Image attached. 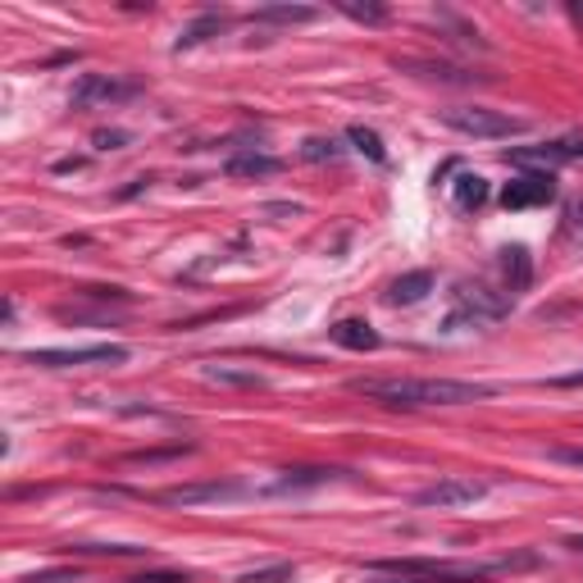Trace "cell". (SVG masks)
I'll use <instances>...</instances> for the list:
<instances>
[{
    "instance_id": "6da1fadb",
    "label": "cell",
    "mask_w": 583,
    "mask_h": 583,
    "mask_svg": "<svg viewBox=\"0 0 583 583\" xmlns=\"http://www.w3.org/2000/svg\"><path fill=\"white\" fill-rule=\"evenodd\" d=\"M356 397L378 401L388 411H428V405H470L488 401L493 384H465V378H351Z\"/></svg>"
},
{
    "instance_id": "7a4b0ae2",
    "label": "cell",
    "mask_w": 583,
    "mask_h": 583,
    "mask_svg": "<svg viewBox=\"0 0 583 583\" xmlns=\"http://www.w3.org/2000/svg\"><path fill=\"white\" fill-rule=\"evenodd\" d=\"M515 566H534V556H506V561H428V556H388V561H369V583H484L497 570H515Z\"/></svg>"
},
{
    "instance_id": "3957f363",
    "label": "cell",
    "mask_w": 583,
    "mask_h": 583,
    "mask_svg": "<svg viewBox=\"0 0 583 583\" xmlns=\"http://www.w3.org/2000/svg\"><path fill=\"white\" fill-rule=\"evenodd\" d=\"M447 129L465 133V137H484V142H497V137H515L524 133L529 123L515 119V114H501V110H488V106H456L442 114Z\"/></svg>"
},
{
    "instance_id": "277c9868",
    "label": "cell",
    "mask_w": 583,
    "mask_h": 583,
    "mask_svg": "<svg viewBox=\"0 0 583 583\" xmlns=\"http://www.w3.org/2000/svg\"><path fill=\"white\" fill-rule=\"evenodd\" d=\"M129 361V347L119 342H96V347H46L28 351V365L41 369H73V365H123Z\"/></svg>"
},
{
    "instance_id": "5b68a950",
    "label": "cell",
    "mask_w": 583,
    "mask_h": 583,
    "mask_svg": "<svg viewBox=\"0 0 583 583\" xmlns=\"http://www.w3.org/2000/svg\"><path fill=\"white\" fill-rule=\"evenodd\" d=\"M142 87L129 78H110V73H83L78 87H73V110H100V106H119V100H133Z\"/></svg>"
},
{
    "instance_id": "8992f818",
    "label": "cell",
    "mask_w": 583,
    "mask_h": 583,
    "mask_svg": "<svg viewBox=\"0 0 583 583\" xmlns=\"http://www.w3.org/2000/svg\"><path fill=\"white\" fill-rule=\"evenodd\" d=\"M506 311H511V301H501V296H493L488 288H461L456 292V311L447 315V328L456 333L461 324H470V328H478V324H493V319H501Z\"/></svg>"
},
{
    "instance_id": "52a82bcc",
    "label": "cell",
    "mask_w": 583,
    "mask_h": 583,
    "mask_svg": "<svg viewBox=\"0 0 583 583\" xmlns=\"http://www.w3.org/2000/svg\"><path fill=\"white\" fill-rule=\"evenodd\" d=\"M570 160H583V133H574V137H556V142H543V146L506 150V165L543 169V173H551L556 165H570Z\"/></svg>"
},
{
    "instance_id": "ba28073f",
    "label": "cell",
    "mask_w": 583,
    "mask_h": 583,
    "mask_svg": "<svg viewBox=\"0 0 583 583\" xmlns=\"http://www.w3.org/2000/svg\"><path fill=\"white\" fill-rule=\"evenodd\" d=\"M551 201H556V179L543 173V169L520 173V179L506 183V192H501L506 210H534V206H551Z\"/></svg>"
},
{
    "instance_id": "9c48e42d",
    "label": "cell",
    "mask_w": 583,
    "mask_h": 583,
    "mask_svg": "<svg viewBox=\"0 0 583 583\" xmlns=\"http://www.w3.org/2000/svg\"><path fill=\"white\" fill-rule=\"evenodd\" d=\"M488 493V484H478V478H465V474H447L438 478L434 488H420L415 493V506H438V511H447V506H470Z\"/></svg>"
},
{
    "instance_id": "30bf717a",
    "label": "cell",
    "mask_w": 583,
    "mask_h": 583,
    "mask_svg": "<svg viewBox=\"0 0 583 583\" xmlns=\"http://www.w3.org/2000/svg\"><path fill=\"white\" fill-rule=\"evenodd\" d=\"M246 488L233 478H210V484H183V488H165L156 493V501L165 506H201V501H223V497H242Z\"/></svg>"
},
{
    "instance_id": "8fae6325",
    "label": "cell",
    "mask_w": 583,
    "mask_h": 583,
    "mask_svg": "<svg viewBox=\"0 0 583 583\" xmlns=\"http://www.w3.org/2000/svg\"><path fill=\"white\" fill-rule=\"evenodd\" d=\"M338 478H347V470H338V465H296V470H283V474H278L265 493H306V488L338 484Z\"/></svg>"
},
{
    "instance_id": "7c38bea8",
    "label": "cell",
    "mask_w": 583,
    "mask_h": 583,
    "mask_svg": "<svg viewBox=\"0 0 583 583\" xmlns=\"http://www.w3.org/2000/svg\"><path fill=\"white\" fill-rule=\"evenodd\" d=\"M223 173L228 179H274V173H283V160L265 156V150H238V156L223 165Z\"/></svg>"
},
{
    "instance_id": "4fadbf2b",
    "label": "cell",
    "mask_w": 583,
    "mask_h": 583,
    "mask_svg": "<svg viewBox=\"0 0 583 583\" xmlns=\"http://www.w3.org/2000/svg\"><path fill=\"white\" fill-rule=\"evenodd\" d=\"M328 338H333L338 347H347V351H378V342H384L374 333L369 319H338L333 328H328Z\"/></svg>"
},
{
    "instance_id": "5bb4252c",
    "label": "cell",
    "mask_w": 583,
    "mask_h": 583,
    "mask_svg": "<svg viewBox=\"0 0 583 583\" xmlns=\"http://www.w3.org/2000/svg\"><path fill=\"white\" fill-rule=\"evenodd\" d=\"M488 206V179H478V173H461V179L451 183V210L456 215H474Z\"/></svg>"
},
{
    "instance_id": "9a60e30c",
    "label": "cell",
    "mask_w": 583,
    "mask_h": 583,
    "mask_svg": "<svg viewBox=\"0 0 583 583\" xmlns=\"http://www.w3.org/2000/svg\"><path fill=\"white\" fill-rule=\"evenodd\" d=\"M501 256V274H506V292H524L529 288V278H534V260H529V251L524 246H501L497 251Z\"/></svg>"
},
{
    "instance_id": "2e32d148",
    "label": "cell",
    "mask_w": 583,
    "mask_h": 583,
    "mask_svg": "<svg viewBox=\"0 0 583 583\" xmlns=\"http://www.w3.org/2000/svg\"><path fill=\"white\" fill-rule=\"evenodd\" d=\"M428 292H434V274L415 269V274H401L397 283L388 288V301H392V306H415V301H424Z\"/></svg>"
},
{
    "instance_id": "e0dca14e",
    "label": "cell",
    "mask_w": 583,
    "mask_h": 583,
    "mask_svg": "<svg viewBox=\"0 0 583 583\" xmlns=\"http://www.w3.org/2000/svg\"><path fill=\"white\" fill-rule=\"evenodd\" d=\"M223 33V14H201L196 23H187V28L179 33V41H173V50H192V46H201V41H210V37H219Z\"/></svg>"
},
{
    "instance_id": "ac0fdd59",
    "label": "cell",
    "mask_w": 583,
    "mask_h": 583,
    "mask_svg": "<svg viewBox=\"0 0 583 583\" xmlns=\"http://www.w3.org/2000/svg\"><path fill=\"white\" fill-rule=\"evenodd\" d=\"M315 19H319V10H311V5H265L251 14V23H315Z\"/></svg>"
},
{
    "instance_id": "d6986e66",
    "label": "cell",
    "mask_w": 583,
    "mask_h": 583,
    "mask_svg": "<svg viewBox=\"0 0 583 583\" xmlns=\"http://www.w3.org/2000/svg\"><path fill=\"white\" fill-rule=\"evenodd\" d=\"M347 142H351V146H356V150H361V156H369L374 165H384V160H388V150H384V142H378V133L361 129V123H356V129H351V133H347Z\"/></svg>"
},
{
    "instance_id": "ffe728a7",
    "label": "cell",
    "mask_w": 583,
    "mask_h": 583,
    "mask_svg": "<svg viewBox=\"0 0 583 583\" xmlns=\"http://www.w3.org/2000/svg\"><path fill=\"white\" fill-rule=\"evenodd\" d=\"M69 551H83V556H146L150 547H137V543H73Z\"/></svg>"
},
{
    "instance_id": "44dd1931",
    "label": "cell",
    "mask_w": 583,
    "mask_h": 583,
    "mask_svg": "<svg viewBox=\"0 0 583 583\" xmlns=\"http://www.w3.org/2000/svg\"><path fill=\"white\" fill-rule=\"evenodd\" d=\"M296 579V566L288 561H278V566H260V570H246L238 574V583H292Z\"/></svg>"
},
{
    "instance_id": "7402d4cb",
    "label": "cell",
    "mask_w": 583,
    "mask_h": 583,
    "mask_svg": "<svg viewBox=\"0 0 583 583\" xmlns=\"http://www.w3.org/2000/svg\"><path fill=\"white\" fill-rule=\"evenodd\" d=\"M206 378H215V384H242V388H260V384H265L256 369H223V365H219V369L210 365Z\"/></svg>"
},
{
    "instance_id": "603a6c76",
    "label": "cell",
    "mask_w": 583,
    "mask_h": 583,
    "mask_svg": "<svg viewBox=\"0 0 583 583\" xmlns=\"http://www.w3.org/2000/svg\"><path fill=\"white\" fill-rule=\"evenodd\" d=\"M338 10L356 23H384L388 19V5H356V0H338Z\"/></svg>"
},
{
    "instance_id": "cb8c5ba5",
    "label": "cell",
    "mask_w": 583,
    "mask_h": 583,
    "mask_svg": "<svg viewBox=\"0 0 583 583\" xmlns=\"http://www.w3.org/2000/svg\"><path fill=\"white\" fill-rule=\"evenodd\" d=\"M301 156L306 160H342V146L333 137H311L306 146H301Z\"/></svg>"
},
{
    "instance_id": "d4e9b609",
    "label": "cell",
    "mask_w": 583,
    "mask_h": 583,
    "mask_svg": "<svg viewBox=\"0 0 583 583\" xmlns=\"http://www.w3.org/2000/svg\"><path fill=\"white\" fill-rule=\"evenodd\" d=\"M19 583H78V570L60 566V570H37V574H23Z\"/></svg>"
},
{
    "instance_id": "484cf974",
    "label": "cell",
    "mask_w": 583,
    "mask_h": 583,
    "mask_svg": "<svg viewBox=\"0 0 583 583\" xmlns=\"http://www.w3.org/2000/svg\"><path fill=\"white\" fill-rule=\"evenodd\" d=\"M129 583H192V574H173V570H150V574H137Z\"/></svg>"
},
{
    "instance_id": "4316f807",
    "label": "cell",
    "mask_w": 583,
    "mask_h": 583,
    "mask_svg": "<svg viewBox=\"0 0 583 583\" xmlns=\"http://www.w3.org/2000/svg\"><path fill=\"white\" fill-rule=\"evenodd\" d=\"M566 238L583 242V206H566Z\"/></svg>"
},
{
    "instance_id": "83f0119b",
    "label": "cell",
    "mask_w": 583,
    "mask_h": 583,
    "mask_svg": "<svg viewBox=\"0 0 583 583\" xmlns=\"http://www.w3.org/2000/svg\"><path fill=\"white\" fill-rule=\"evenodd\" d=\"M547 456L551 461H561V465H583V447H551Z\"/></svg>"
},
{
    "instance_id": "f1b7e54d",
    "label": "cell",
    "mask_w": 583,
    "mask_h": 583,
    "mask_svg": "<svg viewBox=\"0 0 583 583\" xmlns=\"http://www.w3.org/2000/svg\"><path fill=\"white\" fill-rule=\"evenodd\" d=\"M92 142H96V146H100V150H119V146H123V142H129V133H119V129H110V133H96V137H92Z\"/></svg>"
},
{
    "instance_id": "f546056e",
    "label": "cell",
    "mask_w": 583,
    "mask_h": 583,
    "mask_svg": "<svg viewBox=\"0 0 583 583\" xmlns=\"http://www.w3.org/2000/svg\"><path fill=\"white\" fill-rule=\"evenodd\" d=\"M556 388H583V369H579V374H566V378H556Z\"/></svg>"
},
{
    "instance_id": "4dcf8cb0",
    "label": "cell",
    "mask_w": 583,
    "mask_h": 583,
    "mask_svg": "<svg viewBox=\"0 0 583 583\" xmlns=\"http://www.w3.org/2000/svg\"><path fill=\"white\" fill-rule=\"evenodd\" d=\"M566 547H570V551H583V538H566Z\"/></svg>"
}]
</instances>
